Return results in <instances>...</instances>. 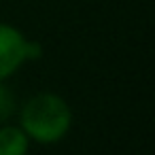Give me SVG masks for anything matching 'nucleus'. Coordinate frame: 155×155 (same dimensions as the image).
<instances>
[{"instance_id": "obj_1", "label": "nucleus", "mask_w": 155, "mask_h": 155, "mask_svg": "<svg viewBox=\"0 0 155 155\" xmlns=\"http://www.w3.org/2000/svg\"><path fill=\"white\" fill-rule=\"evenodd\" d=\"M72 125V110L68 102L51 91L32 96L19 110V127L30 140L41 144L60 142Z\"/></svg>"}, {"instance_id": "obj_2", "label": "nucleus", "mask_w": 155, "mask_h": 155, "mask_svg": "<svg viewBox=\"0 0 155 155\" xmlns=\"http://www.w3.org/2000/svg\"><path fill=\"white\" fill-rule=\"evenodd\" d=\"M28 38L11 24H0V81L13 77L28 62Z\"/></svg>"}, {"instance_id": "obj_3", "label": "nucleus", "mask_w": 155, "mask_h": 155, "mask_svg": "<svg viewBox=\"0 0 155 155\" xmlns=\"http://www.w3.org/2000/svg\"><path fill=\"white\" fill-rule=\"evenodd\" d=\"M30 138L19 125H0V155H28Z\"/></svg>"}, {"instance_id": "obj_4", "label": "nucleus", "mask_w": 155, "mask_h": 155, "mask_svg": "<svg viewBox=\"0 0 155 155\" xmlns=\"http://www.w3.org/2000/svg\"><path fill=\"white\" fill-rule=\"evenodd\" d=\"M15 113V98L11 89L5 85V81H0V123L7 121Z\"/></svg>"}]
</instances>
